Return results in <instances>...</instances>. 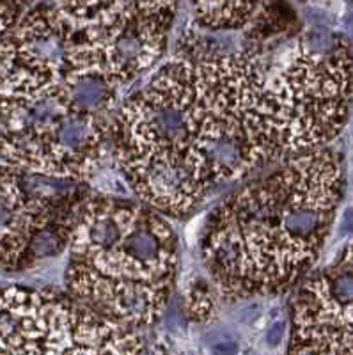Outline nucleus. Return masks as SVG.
I'll list each match as a JSON object with an SVG mask.
<instances>
[{"instance_id":"423d86ee","label":"nucleus","mask_w":353,"mask_h":355,"mask_svg":"<svg viewBox=\"0 0 353 355\" xmlns=\"http://www.w3.org/2000/svg\"><path fill=\"white\" fill-rule=\"evenodd\" d=\"M352 110V48L298 39L281 68L266 75L264 128L275 155L323 149L345 130Z\"/></svg>"},{"instance_id":"7ed1b4c3","label":"nucleus","mask_w":353,"mask_h":355,"mask_svg":"<svg viewBox=\"0 0 353 355\" xmlns=\"http://www.w3.org/2000/svg\"><path fill=\"white\" fill-rule=\"evenodd\" d=\"M106 140V116L66 80L43 9L18 18L0 39V158L23 174L84 182Z\"/></svg>"},{"instance_id":"0eeeda50","label":"nucleus","mask_w":353,"mask_h":355,"mask_svg":"<svg viewBox=\"0 0 353 355\" xmlns=\"http://www.w3.org/2000/svg\"><path fill=\"white\" fill-rule=\"evenodd\" d=\"M141 332L96 313L68 292L0 290V355H141Z\"/></svg>"},{"instance_id":"f8f14e48","label":"nucleus","mask_w":353,"mask_h":355,"mask_svg":"<svg viewBox=\"0 0 353 355\" xmlns=\"http://www.w3.org/2000/svg\"><path fill=\"white\" fill-rule=\"evenodd\" d=\"M21 8L23 4L20 2H0V39L13 29L21 17Z\"/></svg>"},{"instance_id":"f03ea898","label":"nucleus","mask_w":353,"mask_h":355,"mask_svg":"<svg viewBox=\"0 0 353 355\" xmlns=\"http://www.w3.org/2000/svg\"><path fill=\"white\" fill-rule=\"evenodd\" d=\"M343 189L339 160L318 149L227 197L203 238V259L218 295L243 301L297 283L327 244Z\"/></svg>"},{"instance_id":"9b49d317","label":"nucleus","mask_w":353,"mask_h":355,"mask_svg":"<svg viewBox=\"0 0 353 355\" xmlns=\"http://www.w3.org/2000/svg\"><path fill=\"white\" fill-rule=\"evenodd\" d=\"M213 297H215V293L206 284L194 286L188 292L187 309L194 320L206 321L212 318L213 311H215V299Z\"/></svg>"},{"instance_id":"39448f33","label":"nucleus","mask_w":353,"mask_h":355,"mask_svg":"<svg viewBox=\"0 0 353 355\" xmlns=\"http://www.w3.org/2000/svg\"><path fill=\"white\" fill-rule=\"evenodd\" d=\"M66 80L109 116L119 93L166 54L176 2H57L43 6Z\"/></svg>"},{"instance_id":"9d476101","label":"nucleus","mask_w":353,"mask_h":355,"mask_svg":"<svg viewBox=\"0 0 353 355\" xmlns=\"http://www.w3.org/2000/svg\"><path fill=\"white\" fill-rule=\"evenodd\" d=\"M272 6L263 2H196L192 13L196 25L209 32H236L260 23Z\"/></svg>"},{"instance_id":"1a4fd4ad","label":"nucleus","mask_w":353,"mask_h":355,"mask_svg":"<svg viewBox=\"0 0 353 355\" xmlns=\"http://www.w3.org/2000/svg\"><path fill=\"white\" fill-rule=\"evenodd\" d=\"M56 222V203L36 191L20 171L0 165V272L20 270L41 252Z\"/></svg>"},{"instance_id":"20e7f679","label":"nucleus","mask_w":353,"mask_h":355,"mask_svg":"<svg viewBox=\"0 0 353 355\" xmlns=\"http://www.w3.org/2000/svg\"><path fill=\"white\" fill-rule=\"evenodd\" d=\"M66 246L73 299L139 332L166 313L178 240L160 213L123 199H87L73 213Z\"/></svg>"},{"instance_id":"ddd939ff","label":"nucleus","mask_w":353,"mask_h":355,"mask_svg":"<svg viewBox=\"0 0 353 355\" xmlns=\"http://www.w3.org/2000/svg\"><path fill=\"white\" fill-rule=\"evenodd\" d=\"M281 339H282V325H279V327H275L272 332H270V343L275 345V343H279Z\"/></svg>"},{"instance_id":"f257e3e1","label":"nucleus","mask_w":353,"mask_h":355,"mask_svg":"<svg viewBox=\"0 0 353 355\" xmlns=\"http://www.w3.org/2000/svg\"><path fill=\"white\" fill-rule=\"evenodd\" d=\"M269 68L258 47L179 55L115 116V162L144 206L181 217L213 185L238 182L273 149L263 119Z\"/></svg>"},{"instance_id":"6e6552de","label":"nucleus","mask_w":353,"mask_h":355,"mask_svg":"<svg viewBox=\"0 0 353 355\" xmlns=\"http://www.w3.org/2000/svg\"><path fill=\"white\" fill-rule=\"evenodd\" d=\"M352 246L339 261L311 277L293 308V355H353Z\"/></svg>"}]
</instances>
